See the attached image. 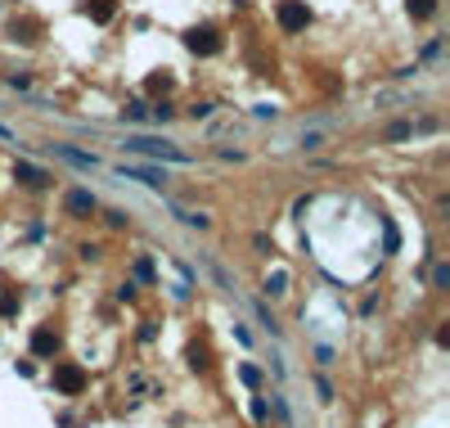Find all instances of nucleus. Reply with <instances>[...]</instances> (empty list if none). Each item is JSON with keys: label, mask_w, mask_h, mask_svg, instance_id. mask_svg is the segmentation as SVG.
<instances>
[{"label": "nucleus", "mask_w": 450, "mask_h": 428, "mask_svg": "<svg viewBox=\"0 0 450 428\" xmlns=\"http://www.w3.org/2000/svg\"><path fill=\"white\" fill-rule=\"evenodd\" d=\"M54 153H64L68 162H77V167H95V158H90V153H77V149H64V144H59V149Z\"/></svg>", "instance_id": "6"}, {"label": "nucleus", "mask_w": 450, "mask_h": 428, "mask_svg": "<svg viewBox=\"0 0 450 428\" xmlns=\"http://www.w3.org/2000/svg\"><path fill=\"white\" fill-rule=\"evenodd\" d=\"M18 176H23L27 185H45V181H50V176H45V171H36V167H18Z\"/></svg>", "instance_id": "7"}, {"label": "nucleus", "mask_w": 450, "mask_h": 428, "mask_svg": "<svg viewBox=\"0 0 450 428\" xmlns=\"http://www.w3.org/2000/svg\"><path fill=\"white\" fill-rule=\"evenodd\" d=\"M127 149L131 153H149V158H167V162H189V153L172 149V144H162V140H149V136H131Z\"/></svg>", "instance_id": "1"}, {"label": "nucleus", "mask_w": 450, "mask_h": 428, "mask_svg": "<svg viewBox=\"0 0 450 428\" xmlns=\"http://www.w3.org/2000/svg\"><path fill=\"white\" fill-rule=\"evenodd\" d=\"M122 176H140V181H144V185H153V190L162 185V176H158V171H149V167H122Z\"/></svg>", "instance_id": "4"}, {"label": "nucleus", "mask_w": 450, "mask_h": 428, "mask_svg": "<svg viewBox=\"0 0 450 428\" xmlns=\"http://www.w3.org/2000/svg\"><path fill=\"white\" fill-rule=\"evenodd\" d=\"M279 18H284V27H302V23H306V14H302L297 5H284V14H279Z\"/></svg>", "instance_id": "5"}, {"label": "nucleus", "mask_w": 450, "mask_h": 428, "mask_svg": "<svg viewBox=\"0 0 450 428\" xmlns=\"http://www.w3.org/2000/svg\"><path fill=\"white\" fill-rule=\"evenodd\" d=\"M68 212H95V194H86V190L68 194Z\"/></svg>", "instance_id": "2"}, {"label": "nucleus", "mask_w": 450, "mask_h": 428, "mask_svg": "<svg viewBox=\"0 0 450 428\" xmlns=\"http://www.w3.org/2000/svg\"><path fill=\"white\" fill-rule=\"evenodd\" d=\"M54 383L64 388V392H77V388H81V370H72V365H68V370H59V375H54Z\"/></svg>", "instance_id": "3"}]
</instances>
